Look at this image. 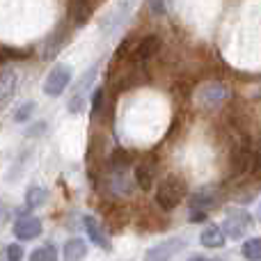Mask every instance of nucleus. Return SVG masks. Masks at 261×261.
Segmentation results:
<instances>
[{
    "mask_svg": "<svg viewBox=\"0 0 261 261\" xmlns=\"http://www.w3.org/2000/svg\"><path fill=\"white\" fill-rule=\"evenodd\" d=\"M71 9H73V16H76V23L83 25V23L87 21V16H90V5H87V0H71Z\"/></svg>",
    "mask_w": 261,
    "mask_h": 261,
    "instance_id": "nucleus-18",
    "label": "nucleus"
},
{
    "mask_svg": "<svg viewBox=\"0 0 261 261\" xmlns=\"http://www.w3.org/2000/svg\"><path fill=\"white\" fill-rule=\"evenodd\" d=\"M225 239H227V236L222 234V229H220V227H216V225L202 229V234H199V243H202L204 248H211V250L222 248V245H225Z\"/></svg>",
    "mask_w": 261,
    "mask_h": 261,
    "instance_id": "nucleus-11",
    "label": "nucleus"
},
{
    "mask_svg": "<svg viewBox=\"0 0 261 261\" xmlns=\"http://www.w3.org/2000/svg\"><path fill=\"white\" fill-rule=\"evenodd\" d=\"M149 7L153 14H163L165 12V0H149Z\"/></svg>",
    "mask_w": 261,
    "mask_h": 261,
    "instance_id": "nucleus-24",
    "label": "nucleus"
},
{
    "mask_svg": "<svg viewBox=\"0 0 261 261\" xmlns=\"http://www.w3.org/2000/svg\"><path fill=\"white\" fill-rule=\"evenodd\" d=\"M213 202H216V195L208 193V190H199L190 197V208H204L206 211L208 206H213Z\"/></svg>",
    "mask_w": 261,
    "mask_h": 261,
    "instance_id": "nucleus-15",
    "label": "nucleus"
},
{
    "mask_svg": "<svg viewBox=\"0 0 261 261\" xmlns=\"http://www.w3.org/2000/svg\"><path fill=\"white\" fill-rule=\"evenodd\" d=\"M5 254H7V259L18 261V259H23V248H21V245H16V243H12V245H7Z\"/></svg>",
    "mask_w": 261,
    "mask_h": 261,
    "instance_id": "nucleus-22",
    "label": "nucleus"
},
{
    "mask_svg": "<svg viewBox=\"0 0 261 261\" xmlns=\"http://www.w3.org/2000/svg\"><path fill=\"white\" fill-rule=\"evenodd\" d=\"M135 184H138L142 190H151V186H153V167L147 165V163H142V165L135 170Z\"/></svg>",
    "mask_w": 261,
    "mask_h": 261,
    "instance_id": "nucleus-13",
    "label": "nucleus"
},
{
    "mask_svg": "<svg viewBox=\"0 0 261 261\" xmlns=\"http://www.w3.org/2000/svg\"><path fill=\"white\" fill-rule=\"evenodd\" d=\"M225 96H227V87L211 83V85H206V87H202V90H199L197 101L202 106H218L222 99H225Z\"/></svg>",
    "mask_w": 261,
    "mask_h": 261,
    "instance_id": "nucleus-9",
    "label": "nucleus"
},
{
    "mask_svg": "<svg viewBox=\"0 0 261 261\" xmlns=\"http://www.w3.org/2000/svg\"><path fill=\"white\" fill-rule=\"evenodd\" d=\"M241 252H243V257H245V259H250V261L261 259V241H259V239H250V241H245L243 248H241Z\"/></svg>",
    "mask_w": 261,
    "mask_h": 261,
    "instance_id": "nucleus-17",
    "label": "nucleus"
},
{
    "mask_svg": "<svg viewBox=\"0 0 261 261\" xmlns=\"http://www.w3.org/2000/svg\"><path fill=\"white\" fill-rule=\"evenodd\" d=\"M32 113H35V103L32 101H28V103H23L21 108H16V113H14V122H28V119L32 117Z\"/></svg>",
    "mask_w": 261,
    "mask_h": 261,
    "instance_id": "nucleus-19",
    "label": "nucleus"
},
{
    "mask_svg": "<svg viewBox=\"0 0 261 261\" xmlns=\"http://www.w3.org/2000/svg\"><path fill=\"white\" fill-rule=\"evenodd\" d=\"M62 254H64V259H69V261H78V259H83V257L87 254V245H85V241H83V239H71V241H67V243H64Z\"/></svg>",
    "mask_w": 261,
    "mask_h": 261,
    "instance_id": "nucleus-12",
    "label": "nucleus"
},
{
    "mask_svg": "<svg viewBox=\"0 0 261 261\" xmlns=\"http://www.w3.org/2000/svg\"><path fill=\"white\" fill-rule=\"evenodd\" d=\"M64 39H67V32H55L53 37H48V41H46L44 46V58H55V55L60 53V48L64 46Z\"/></svg>",
    "mask_w": 261,
    "mask_h": 261,
    "instance_id": "nucleus-14",
    "label": "nucleus"
},
{
    "mask_svg": "<svg viewBox=\"0 0 261 261\" xmlns=\"http://www.w3.org/2000/svg\"><path fill=\"white\" fill-rule=\"evenodd\" d=\"M18 87V73L14 69H3L0 71V103H9L16 94Z\"/></svg>",
    "mask_w": 261,
    "mask_h": 261,
    "instance_id": "nucleus-7",
    "label": "nucleus"
},
{
    "mask_svg": "<svg viewBox=\"0 0 261 261\" xmlns=\"http://www.w3.org/2000/svg\"><path fill=\"white\" fill-rule=\"evenodd\" d=\"M14 234H16V239H21V241H32L41 234V222L37 220V218L21 216L16 220V225H14Z\"/></svg>",
    "mask_w": 261,
    "mask_h": 261,
    "instance_id": "nucleus-6",
    "label": "nucleus"
},
{
    "mask_svg": "<svg viewBox=\"0 0 261 261\" xmlns=\"http://www.w3.org/2000/svg\"><path fill=\"white\" fill-rule=\"evenodd\" d=\"M113 163H115V167H124V165H126V163H128V156L124 153V149H119V151L115 153V156H113Z\"/></svg>",
    "mask_w": 261,
    "mask_h": 261,
    "instance_id": "nucleus-23",
    "label": "nucleus"
},
{
    "mask_svg": "<svg viewBox=\"0 0 261 261\" xmlns=\"http://www.w3.org/2000/svg\"><path fill=\"white\" fill-rule=\"evenodd\" d=\"M184 250V241L181 239H170V241H163L158 243L156 248H151L147 252V259H167V257H174Z\"/></svg>",
    "mask_w": 261,
    "mask_h": 261,
    "instance_id": "nucleus-8",
    "label": "nucleus"
},
{
    "mask_svg": "<svg viewBox=\"0 0 261 261\" xmlns=\"http://www.w3.org/2000/svg\"><path fill=\"white\" fill-rule=\"evenodd\" d=\"M186 195V184L179 179V176H165V179L158 184L156 188V202L161 208H165V211H172V208H176L181 204V199H184Z\"/></svg>",
    "mask_w": 261,
    "mask_h": 261,
    "instance_id": "nucleus-1",
    "label": "nucleus"
},
{
    "mask_svg": "<svg viewBox=\"0 0 261 261\" xmlns=\"http://www.w3.org/2000/svg\"><path fill=\"white\" fill-rule=\"evenodd\" d=\"M161 46H163L161 37H158V35H147V37H142V39L135 44V48H130L128 60H130V62H138V64L149 62V60H153L158 55Z\"/></svg>",
    "mask_w": 261,
    "mask_h": 261,
    "instance_id": "nucleus-3",
    "label": "nucleus"
},
{
    "mask_svg": "<svg viewBox=\"0 0 261 261\" xmlns=\"http://www.w3.org/2000/svg\"><path fill=\"white\" fill-rule=\"evenodd\" d=\"M92 110H94V115H101V110H103V90H96L92 94Z\"/></svg>",
    "mask_w": 261,
    "mask_h": 261,
    "instance_id": "nucleus-21",
    "label": "nucleus"
},
{
    "mask_svg": "<svg viewBox=\"0 0 261 261\" xmlns=\"http://www.w3.org/2000/svg\"><path fill=\"white\" fill-rule=\"evenodd\" d=\"M69 83H71V69H69V64H55L50 69L48 78L44 81V92L48 96H60L69 87Z\"/></svg>",
    "mask_w": 261,
    "mask_h": 261,
    "instance_id": "nucleus-2",
    "label": "nucleus"
},
{
    "mask_svg": "<svg viewBox=\"0 0 261 261\" xmlns=\"http://www.w3.org/2000/svg\"><path fill=\"white\" fill-rule=\"evenodd\" d=\"M83 222H85V229H87V236H90V241H94L99 248L110 250V241H108V236L103 234V229H101L99 222H96L92 216H85V218H83Z\"/></svg>",
    "mask_w": 261,
    "mask_h": 261,
    "instance_id": "nucleus-10",
    "label": "nucleus"
},
{
    "mask_svg": "<svg viewBox=\"0 0 261 261\" xmlns=\"http://www.w3.org/2000/svg\"><path fill=\"white\" fill-rule=\"evenodd\" d=\"M32 261H53L55 259V250L53 245H44V248H37L35 252L30 254Z\"/></svg>",
    "mask_w": 261,
    "mask_h": 261,
    "instance_id": "nucleus-20",
    "label": "nucleus"
},
{
    "mask_svg": "<svg viewBox=\"0 0 261 261\" xmlns=\"http://www.w3.org/2000/svg\"><path fill=\"white\" fill-rule=\"evenodd\" d=\"M25 199H28V206L35 208V206H41V204L48 199V193H46L44 188H39V186H32V188L28 190Z\"/></svg>",
    "mask_w": 261,
    "mask_h": 261,
    "instance_id": "nucleus-16",
    "label": "nucleus"
},
{
    "mask_svg": "<svg viewBox=\"0 0 261 261\" xmlns=\"http://www.w3.org/2000/svg\"><path fill=\"white\" fill-rule=\"evenodd\" d=\"M252 225V216H250L248 211H229V216L225 218V222H222V234L225 236H231V239H241V236L245 234V229Z\"/></svg>",
    "mask_w": 261,
    "mask_h": 261,
    "instance_id": "nucleus-4",
    "label": "nucleus"
},
{
    "mask_svg": "<svg viewBox=\"0 0 261 261\" xmlns=\"http://www.w3.org/2000/svg\"><path fill=\"white\" fill-rule=\"evenodd\" d=\"M99 73V64H94V67L87 69V73L81 78V85H76V92H73V99L69 101V110H71L73 115L81 113L83 108H85V92L90 90V85L94 83V76Z\"/></svg>",
    "mask_w": 261,
    "mask_h": 261,
    "instance_id": "nucleus-5",
    "label": "nucleus"
}]
</instances>
